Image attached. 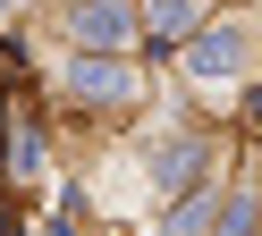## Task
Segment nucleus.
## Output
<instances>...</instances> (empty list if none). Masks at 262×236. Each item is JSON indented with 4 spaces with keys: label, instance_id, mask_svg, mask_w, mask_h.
<instances>
[{
    "label": "nucleus",
    "instance_id": "nucleus-2",
    "mask_svg": "<svg viewBox=\"0 0 262 236\" xmlns=\"http://www.w3.org/2000/svg\"><path fill=\"white\" fill-rule=\"evenodd\" d=\"M68 93L119 110V101H136V76H127V67H110V59H76V67H68Z\"/></svg>",
    "mask_w": 262,
    "mask_h": 236
},
{
    "label": "nucleus",
    "instance_id": "nucleus-5",
    "mask_svg": "<svg viewBox=\"0 0 262 236\" xmlns=\"http://www.w3.org/2000/svg\"><path fill=\"white\" fill-rule=\"evenodd\" d=\"M186 26H194V0H152V34L161 42H178Z\"/></svg>",
    "mask_w": 262,
    "mask_h": 236
},
{
    "label": "nucleus",
    "instance_id": "nucleus-1",
    "mask_svg": "<svg viewBox=\"0 0 262 236\" xmlns=\"http://www.w3.org/2000/svg\"><path fill=\"white\" fill-rule=\"evenodd\" d=\"M245 51H254V42H245V26H211L203 42L186 51V67H194L203 84H220V76H237V67H245Z\"/></svg>",
    "mask_w": 262,
    "mask_h": 236
},
{
    "label": "nucleus",
    "instance_id": "nucleus-4",
    "mask_svg": "<svg viewBox=\"0 0 262 236\" xmlns=\"http://www.w3.org/2000/svg\"><path fill=\"white\" fill-rule=\"evenodd\" d=\"M194 169H203V152H194V144H161V152H152V185H186Z\"/></svg>",
    "mask_w": 262,
    "mask_h": 236
},
{
    "label": "nucleus",
    "instance_id": "nucleus-3",
    "mask_svg": "<svg viewBox=\"0 0 262 236\" xmlns=\"http://www.w3.org/2000/svg\"><path fill=\"white\" fill-rule=\"evenodd\" d=\"M76 42L119 51V42H127V9H119V0H93V9H76Z\"/></svg>",
    "mask_w": 262,
    "mask_h": 236
}]
</instances>
